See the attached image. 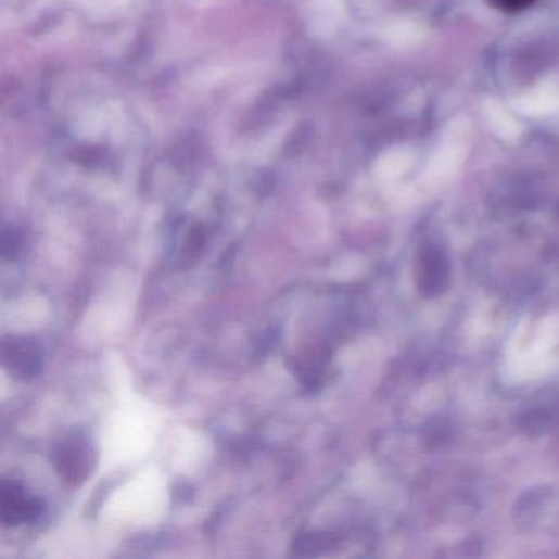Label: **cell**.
<instances>
[{"instance_id": "1", "label": "cell", "mask_w": 559, "mask_h": 559, "mask_svg": "<svg viewBox=\"0 0 559 559\" xmlns=\"http://www.w3.org/2000/svg\"><path fill=\"white\" fill-rule=\"evenodd\" d=\"M51 461L64 481L79 484L91 471L92 449L81 436H67L66 440L54 446Z\"/></svg>"}, {"instance_id": "2", "label": "cell", "mask_w": 559, "mask_h": 559, "mask_svg": "<svg viewBox=\"0 0 559 559\" xmlns=\"http://www.w3.org/2000/svg\"><path fill=\"white\" fill-rule=\"evenodd\" d=\"M43 512V504L37 497L28 496L17 483L4 481L0 487V519L4 525L35 522Z\"/></svg>"}, {"instance_id": "3", "label": "cell", "mask_w": 559, "mask_h": 559, "mask_svg": "<svg viewBox=\"0 0 559 559\" xmlns=\"http://www.w3.org/2000/svg\"><path fill=\"white\" fill-rule=\"evenodd\" d=\"M2 361L12 376L27 381L41 371L40 346L31 339L12 336L2 345Z\"/></svg>"}, {"instance_id": "4", "label": "cell", "mask_w": 559, "mask_h": 559, "mask_svg": "<svg viewBox=\"0 0 559 559\" xmlns=\"http://www.w3.org/2000/svg\"><path fill=\"white\" fill-rule=\"evenodd\" d=\"M486 2L497 11L506 12V14H517V12L532 8L536 0H486Z\"/></svg>"}]
</instances>
